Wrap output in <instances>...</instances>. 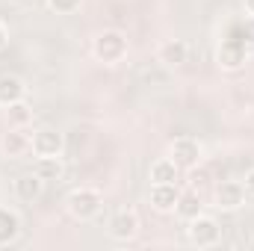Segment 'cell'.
<instances>
[{
  "label": "cell",
  "instance_id": "5",
  "mask_svg": "<svg viewBox=\"0 0 254 251\" xmlns=\"http://www.w3.org/2000/svg\"><path fill=\"white\" fill-rule=\"evenodd\" d=\"M169 157H172V160L178 163V169L184 172V169L201 166L204 148H201V142L192 139V136H178V139H172V145H169Z\"/></svg>",
  "mask_w": 254,
  "mask_h": 251
},
{
  "label": "cell",
  "instance_id": "12",
  "mask_svg": "<svg viewBox=\"0 0 254 251\" xmlns=\"http://www.w3.org/2000/svg\"><path fill=\"white\" fill-rule=\"evenodd\" d=\"M42 192H45V181H42L36 172H27V175L15 178V198H18V201L33 204V201L42 198Z\"/></svg>",
  "mask_w": 254,
  "mask_h": 251
},
{
  "label": "cell",
  "instance_id": "21",
  "mask_svg": "<svg viewBox=\"0 0 254 251\" xmlns=\"http://www.w3.org/2000/svg\"><path fill=\"white\" fill-rule=\"evenodd\" d=\"M6 42H9V30H6V24L0 21V51L6 48Z\"/></svg>",
  "mask_w": 254,
  "mask_h": 251
},
{
  "label": "cell",
  "instance_id": "22",
  "mask_svg": "<svg viewBox=\"0 0 254 251\" xmlns=\"http://www.w3.org/2000/svg\"><path fill=\"white\" fill-rule=\"evenodd\" d=\"M243 9H246L249 18H254V0H243Z\"/></svg>",
  "mask_w": 254,
  "mask_h": 251
},
{
  "label": "cell",
  "instance_id": "8",
  "mask_svg": "<svg viewBox=\"0 0 254 251\" xmlns=\"http://www.w3.org/2000/svg\"><path fill=\"white\" fill-rule=\"evenodd\" d=\"M213 198H216V207H219V210L234 213V210L246 207L249 192L243 187V181H222V184L216 187V192H213Z\"/></svg>",
  "mask_w": 254,
  "mask_h": 251
},
{
  "label": "cell",
  "instance_id": "18",
  "mask_svg": "<svg viewBox=\"0 0 254 251\" xmlns=\"http://www.w3.org/2000/svg\"><path fill=\"white\" fill-rule=\"evenodd\" d=\"M33 119H36V110H33V104H27V98H21V101H15V104H9L6 107V122L9 127H27L33 125Z\"/></svg>",
  "mask_w": 254,
  "mask_h": 251
},
{
  "label": "cell",
  "instance_id": "16",
  "mask_svg": "<svg viewBox=\"0 0 254 251\" xmlns=\"http://www.w3.org/2000/svg\"><path fill=\"white\" fill-rule=\"evenodd\" d=\"M21 237V216L12 207H0V249L12 246Z\"/></svg>",
  "mask_w": 254,
  "mask_h": 251
},
{
  "label": "cell",
  "instance_id": "13",
  "mask_svg": "<svg viewBox=\"0 0 254 251\" xmlns=\"http://www.w3.org/2000/svg\"><path fill=\"white\" fill-rule=\"evenodd\" d=\"M178 178H181V169H178V163L169 154L157 157L151 163V169H148V181L151 184H178Z\"/></svg>",
  "mask_w": 254,
  "mask_h": 251
},
{
  "label": "cell",
  "instance_id": "2",
  "mask_svg": "<svg viewBox=\"0 0 254 251\" xmlns=\"http://www.w3.org/2000/svg\"><path fill=\"white\" fill-rule=\"evenodd\" d=\"M101 207H104V195H101V189H95V187H77V189H71L68 198H65V210L77 222H92L101 213Z\"/></svg>",
  "mask_w": 254,
  "mask_h": 251
},
{
  "label": "cell",
  "instance_id": "20",
  "mask_svg": "<svg viewBox=\"0 0 254 251\" xmlns=\"http://www.w3.org/2000/svg\"><path fill=\"white\" fill-rule=\"evenodd\" d=\"M243 187H246V192H249V198H254V166L246 172V178H243Z\"/></svg>",
  "mask_w": 254,
  "mask_h": 251
},
{
  "label": "cell",
  "instance_id": "7",
  "mask_svg": "<svg viewBox=\"0 0 254 251\" xmlns=\"http://www.w3.org/2000/svg\"><path fill=\"white\" fill-rule=\"evenodd\" d=\"M33 154L36 157H63L65 151V136L57 127H39L33 130Z\"/></svg>",
  "mask_w": 254,
  "mask_h": 251
},
{
  "label": "cell",
  "instance_id": "1",
  "mask_svg": "<svg viewBox=\"0 0 254 251\" xmlns=\"http://www.w3.org/2000/svg\"><path fill=\"white\" fill-rule=\"evenodd\" d=\"M130 54V42L122 30H101L92 39V57L104 65H119Z\"/></svg>",
  "mask_w": 254,
  "mask_h": 251
},
{
  "label": "cell",
  "instance_id": "4",
  "mask_svg": "<svg viewBox=\"0 0 254 251\" xmlns=\"http://www.w3.org/2000/svg\"><path fill=\"white\" fill-rule=\"evenodd\" d=\"M216 63L225 71H240L243 65L249 63V42L243 39V33L234 30L228 39H222V45L216 51Z\"/></svg>",
  "mask_w": 254,
  "mask_h": 251
},
{
  "label": "cell",
  "instance_id": "15",
  "mask_svg": "<svg viewBox=\"0 0 254 251\" xmlns=\"http://www.w3.org/2000/svg\"><path fill=\"white\" fill-rule=\"evenodd\" d=\"M21 98H27V83L18 74H0V107L6 110Z\"/></svg>",
  "mask_w": 254,
  "mask_h": 251
},
{
  "label": "cell",
  "instance_id": "10",
  "mask_svg": "<svg viewBox=\"0 0 254 251\" xmlns=\"http://www.w3.org/2000/svg\"><path fill=\"white\" fill-rule=\"evenodd\" d=\"M187 60H190V45L184 39H166V42H160V48H157V63L160 65L181 68Z\"/></svg>",
  "mask_w": 254,
  "mask_h": 251
},
{
  "label": "cell",
  "instance_id": "11",
  "mask_svg": "<svg viewBox=\"0 0 254 251\" xmlns=\"http://www.w3.org/2000/svg\"><path fill=\"white\" fill-rule=\"evenodd\" d=\"M181 198V189L178 184H151V192H148V201L157 213H175V204Z\"/></svg>",
  "mask_w": 254,
  "mask_h": 251
},
{
  "label": "cell",
  "instance_id": "6",
  "mask_svg": "<svg viewBox=\"0 0 254 251\" xmlns=\"http://www.w3.org/2000/svg\"><path fill=\"white\" fill-rule=\"evenodd\" d=\"M139 228H142V222H139V213L133 210V207H122L113 219H110V237L116 240V243H130V240H136V234H139Z\"/></svg>",
  "mask_w": 254,
  "mask_h": 251
},
{
  "label": "cell",
  "instance_id": "9",
  "mask_svg": "<svg viewBox=\"0 0 254 251\" xmlns=\"http://www.w3.org/2000/svg\"><path fill=\"white\" fill-rule=\"evenodd\" d=\"M0 151H3V157H9V160H21L24 154L33 151V139H30V133H27L24 127H9V130L3 133V139H0Z\"/></svg>",
  "mask_w": 254,
  "mask_h": 251
},
{
  "label": "cell",
  "instance_id": "3",
  "mask_svg": "<svg viewBox=\"0 0 254 251\" xmlns=\"http://www.w3.org/2000/svg\"><path fill=\"white\" fill-rule=\"evenodd\" d=\"M187 237H190V243L195 249H213V246L222 243V225L213 216L198 213L195 219L187 222Z\"/></svg>",
  "mask_w": 254,
  "mask_h": 251
},
{
  "label": "cell",
  "instance_id": "19",
  "mask_svg": "<svg viewBox=\"0 0 254 251\" xmlns=\"http://www.w3.org/2000/svg\"><path fill=\"white\" fill-rule=\"evenodd\" d=\"M48 6H51L57 15H74V12H80L83 0H48Z\"/></svg>",
  "mask_w": 254,
  "mask_h": 251
},
{
  "label": "cell",
  "instance_id": "14",
  "mask_svg": "<svg viewBox=\"0 0 254 251\" xmlns=\"http://www.w3.org/2000/svg\"><path fill=\"white\" fill-rule=\"evenodd\" d=\"M198 213H204L201 192H198L195 187L181 189V198H178V204H175V216H178V219H184V222H190V219H195Z\"/></svg>",
  "mask_w": 254,
  "mask_h": 251
},
{
  "label": "cell",
  "instance_id": "17",
  "mask_svg": "<svg viewBox=\"0 0 254 251\" xmlns=\"http://www.w3.org/2000/svg\"><path fill=\"white\" fill-rule=\"evenodd\" d=\"M33 172H36L45 184H54V181H63L65 163H63V157H36Z\"/></svg>",
  "mask_w": 254,
  "mask_h": 251
}]
</instances>
